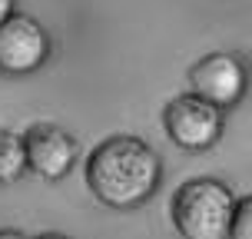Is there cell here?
<instances>
[{"label":"cell","instance_id":"cell-10","mask_svg":"<svg viewBox=\"0 0 252 239\" xmlns=\"http://www.w3.org/2000/svg\"><path fill=\"white\" fill-rule=\"evenodd\" d=\"M0 239H27V236L17 233V229H0Z\"/></svg>","mask_w":252,"mask_h":239},{"label":"cell","instance_id":"cell-5","mask_svg":"<svg viewBox=\"0 0 252 239\" xmlns=\"http://www.w3.org/2000/svg\"><path fill=\"white\" fill-rule=\"evenodd\" d=\"M50 53L47 30L24 13H13L0 24V70L3 73H33Z\"/></svg>","mask_w":252,"mask_h":239},{"label":"cell","instance_id":"cell-3","mask_svg":"<svg viewBox=\"0 0 252 239\" xmlns=\"http://www.w3.org/2000/svg\"><path fill=\"white\" fill-rule=\"evenodd\" d=\"M163 126L169 139L183 150H209L222 137V110L196 93H183L166 103Z\"/></svg>","mask_w":252,"mask_h":239},{"label":"cell","instance_id":"cell-8","mask_svg":"<svg viewBox=\"0 0 252 239\" xmlns=\"http://www.w3.org/2000/svg\"><path fill=\"white\" fill-rule=\"evenodd\" d=\"M229 239H252V196L236 203L232 213V226H229Z\"/></svg>","mask_w":252,"mask_h":239},{"label":"cell","instance_id":"cell-4","mask_svg":"<svg viewBox=\"0 0 252 239\" xmlns=\"http://www.w3.org/2000/svg\"><path fill=\"white\" fill-rule=\"evenodd\" d=\"M189 83H192L196 97L216 103L219 110H226V106L242 100V93L249 87V70L232 53H209V57L192 63Z\"/></svg>","mask_w":252,"mask_h":239},{"label":"cell","instance_id":"cell-7","mask_svg":"<svg viewBox=\"0 0 252 239\" xmlns=\"http://www.w3.org/2000/svg\"><path fill=\"white\" fill-rule=\"evenodd\" d=\"M27 170V146L24 137L10 130H0V183H13Z\"/></svg>","mask_w":252,"mask_h":239},{"label":"cell","instance_id":"cell-6","mask_svg":"<svg viewBox=\"0 0 252 239\" xmlns=\"http://www.w3.org/2000/svg\"><path fill=\"white\" fill-rule=\"evenodd\" d=\"M24 146H27V166L43 179L66 176V170L76 160L73 137L53 123H33L24 133Z\"/></svg>","mask_w":252,"mask_h":239},{"label":"cell","instance_id":"cell-11","mask_svg":"<svg viewBox=\"0 0 252 239\" xmlns=\"http://www.w3.org/2000/svg\"><path fill=\"white\" fill-rule=\"evenodd\" d=\"M37 239H66V236H60V233H47V236H37Z\"/></svg>","mask_w":252,"mask_h":239},{"label":"cell","instance_id":"cell-9","mask_svg":"<svg viewBox=\"0 0 252 239\" xmlns=\"http://www.w3.org/2000/svg\"><path fill=\"white\" fill-rule=\"evenodd\" d=\"M7 17H13V0H0V24H3Z\"/></svg>","mask_w":252,"mask_h":239},{"label":"cell","instance_id":"cell-1","mask_svg":"<svg viewBox=\"0 0 252 239\" xmlns=\"http://www.w3.org/2000/svg\"><path fill=\"white\" fill-rule=\"evenodd\" d=\"M159 156L136 137L103 139L87 160V183L103 206L133 209L159 186Z\"/></svg>","mask_w":252,"mask_h":239},{"label":"cell","instance_id":"cell-2","mask_svg":"<svg viewBox=\"0 0 252 239\" xmlns=\"http://www.w3.org/2000/svg\"><path fill=\"white\" fill-rule=\"evenodd\" d=\"M236 200L219 179H189L173 196V226L183 239H229Z\"/></svg>","mask_w":252,"mask_h":239}]
</instances>
